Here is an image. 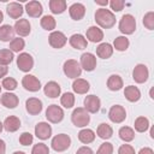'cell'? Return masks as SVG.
Listing matches in <instances>:
<instances>
[{"mask_svg":"<svg viewBox=\"0 0 154 154\" xmlns=\"http://www.w3.org/2000/svg\"><path fill=\"white\" fill-rule=\"evenodd\" d=\"M149 77V71H148V67L144 65V64H137L132 71V78L136 83H144L147 82Z\"/></svg>","mask_w":154,"mask_h":154,"instance_id":"cell-9","label":"cell"},{"mask_svg":"<svg viewBox=\"0 0 154 154\" xmlns=\"http://www.w3.org/2000/svg\"><path fill=\"white\" fill-rule=\"evenodd\" d=\"M6 152V144H5V141L0 138V154H5Z\"/></svg>","mask_w":154,"mask_h":154,"instance_id":"cell-50","label":"cell"},{"mask_svg":"<svg viewBox=\"0 0 154 154\" xmlns=\"http://www.w3.org/2000/svg\"><path fill=\"white\" fill-rule=\"evenodd\" d=\"M35 135L40 140H48L52 136V128L46 122H40L35 126Z\"/></svg>","mask_w":154,"mask_h":154,"instance_id":"cell-15","label":"cell"},{"mask_svg":"<svg viewBox=\"0 0 154 154\" xmlns=\"http://www.w3.org/2000/svg\"><path fill=\"white\" fill-rule=\"evenodd\" d=\"M96 154H113V144L109 142H103L99 147Z\"/></svg>","mask_w":154,"mask_h":154,"instance_id":"cell-43","label":"cell"},{"mask_svg":"<svg viewBox=\"0 0 154 154\" xmlns=\"http://www.w3.org/2000/svg\"><path fill=\"white\" fill-rule=\"evenodd\" d=\"M22 85L24 87L25 90L34 91V93L41 89V82L32 75H25L22 78Z\"/></svg>","mask_w":154,"mask_h":154,"instance_id":"cell-11","label":"cell"},{"mask_svg":"<svg viewBox=\"0 0 154 154\" xmlns=\"http://www.w3.org/2000/svg\"><path fill=\"white\" fill-rule=\"evenodd\" d=\"M46 118L51 123H60L64 119V111L58 105H51L46 109Z\"/></svg>","mask_w":154,"mask_h":154,"instance_id":"cell-6","label":"cell"},{"mask_svg":"<svg viewBox=\"0 0 154 154\" xmlns=\"http://www.w3.org/2000/svg\"><path fill=\"white\" fill-rule=\"evenodd\" d=\"M13 29H14V32H17L19 36H23V37H24V36H28V35L30 34V31H31V25H30V23H29L28 19L22 18V19H18V20L14 23Z\"/></svg>","mask_w":154,"mask_h":154,"instance_id":"cell-18","label":"cell"},{"mask_svg":"<svg viewBox=\"0 0 154 154\" xmlns=\"http://www.w3.org/2000/svg\"><path fill=\"white\" fill-rule=\"evenodd\" d=\"M48 42L53 48L59 49L66 45L67 38L64 35V32H61V31H52L51 35L48 36Z\"/></svg>","mask_w":154,"mask_h":154,"instance_id":"cell-10","label":"cell"},{"mask_svg":"<svg viewBox=\"0 0 154 154\" xmlns=\"http://www.w3.org/2000/svg\"><path fill=\"white\" fill-rule=\"evenodd\" d=\"M108 118L112 123H116V124H119V123H123L126 118V111L123 106L120 105H114L109 108L108 111Z\"/></svg>","mask_w":154,"mask_h":154,"instance_id":"cell-7","label":"cell"},{"mask_svg":"<svg viewBox=\"0 0 154 154\" xmlns=\"http://www.w3.org/2000/svg\"><path fill=\"white\" fill-rule=\"evenodd\" d=\"M134 126H135V130L137 132H146L149 128V120H148V118H146L143 116L137 117L136 120H135Z\"/></svg>","mask_w":154,"mask_h":154,"instance_id":"cell-34","label":"cell"},{"mask_svg":"<svg viewBox=\"0 0 154 154\" xmlns=\"http://www.w3.org/2000/svg\"><path fill=\"white\" fill-rule=\"evenodd\" d=\"M2 20H4V13H2L1 11H0V23H1Z\"/></svg>","mask_w":154,"mask_h":154,"instance_id":"cell-52","label":"cell"},{"mask_svg":"<svg viewBox=\"0 0 154 154\" xmlns=\"http://www.w3.org/2000/svg\"><path fill=\"white\" fill-rule=\"evenodd\" d=\"M69 13L73 20H81L85 14V6L81 2H75L69 7Z\"/></svg>","mask_w":154,"mask_h":154,"instance_id":"cell-19","label":"cell"},{"mask_svg":"<svg viewBox=\"0 0 154 154\" xmlns=\"http://www.w3.org/2000/svg\"><path fill=\"white\" fill-rule=\"evenodd\" d=\"M32 141H34V136L30 132H23L19 136V143L22 146H29L32 143Z\"/></svg>","mask_w":154,"mask_h":154,"instance_id":"cell-44","label":"cell"},{"mask_svg":"<svg viewBox=\"0 0 154 154\" xmlns=\"http://www.w3.org/2000/svg\"><path fill=\"white\" fill-rule=\"evenodd\" d=\"M67 7V4L65 0H51L49 1V10L54 14L63 13Z\"/></svg>","mask_w":154,"mask_h":154,"instance_id":"cell-31","label":"cell"},{"mask_svg":"<svg viewBox=\"0 0 154 154\" xmlns=\"http://www.w3.org/2000/svg\"><path fill=\"white\" fill-rule=\"evenodd\" d=\"M103 38V31L99 28V26H89L87 29V40H89L90 42H101Z\"/></svg>","mask_w":154,"mask_h":154,"instance_id":"cell-21","label":"cell"},{"mask_svg":"<svg viewBox=\"0 0 154 154\" xmlns=\"http://www.w3.org/2000/svg\"><path fill=\"white\" fill-rule=\"evenodd\" d=\"M13 154H25L24 152H22V150H17V152H14Z\"/></svg>","mask_w":154,"mask_h":154,"instance_id":"cell-53","label":"cell"},{"mask_svg":"<svg viewBox=\"0 0 154 154\" xmlns=\"http://www.w3.org/2000/svg\"><path fill=\"white\" fill-rule=\"evenodd\" d=\"M43 93H45L46 96H48L51 99H55V97H58L60 95L61 88L57 82L51 81V82L46 83V85L43 87Z\"/></svg>","mask_w":154,"mask_h":154,"instance_id":"cell-20","label":"cell"},{"mask_svg":"<svg viewBox=\"0 0 154 154\" xmlns=\"http://www.w3.org/2000/svg\"><path fill=\"white\" fill-rule=\"evenodd\" d=\"M129 45H130L129 38H126L125 36H118V37H116L114 41H113V47H114L117 51H119V52L126 51V49L129 48Z\"/></svg>","mask_w":154,"mask_h":154,"instance_id":"cell-35","label":"cell"},{"mask_svg":"<svg viewBox=\"0 0 154 154\" xmlns=\"http://www.w3.org/2000/svg\"><path fill=\"white\" fill-rule=\"evenodd\" d=\"M51 146L55 152H64L71 146V138L66 134H58L52 138Z\"/></svg>","mask_w":154,"mask_h":154,"instance_id":"cell-4","label":"cell"},{"mask_svg":"<svg viewBox=\"0 0 154 154\" xmlns=\"http://www.w3.org/2000/svg\"><path fill=\"white\" fill-rule=\"evenodd\" d=\"M7 72H8V67H7L6 65L0 64V78L5 77V76L7 75Z\"/></svg>","mask_w":154,"mask_h":154,"instance_id":"cell-48","label":"cell"},{"mask_svg":"<svg viewBox=\"0 0 154 154\" xmlns=\"http://www.w3.org/2000/svg\"><path fill=\"white\" fill-rule=\"evenodd\" d=\"M107 88L112 91H118L123 88V79L119 75H111L107 79Z\"/></svg>","mask_w":154,"mask_h":154,"instance_id":"cell-29","label":"cell"},{"mask_svg":"<svg viewBox=\"0 0 154 154\" xmlns=\"http://www.w3.org/2000/svg\"><path fill=\"white\" fill-rule=\"evenodd\" d=\"M6 11H7V14L11 18L17 19L23 14L24 8H23L22 4H19V2H10L7 5V7H6Z\"/></svg>","mask_w":154,"mask_h":154,"instance_id":"cell-24","label":"cell"},{"mask_svg":"<svg viewBox=\"0 0 154 154\" xmlns=\"http://www.w3.org/2000/svg\"><path fill=\"white\" fill-rule=\"evenodd\" d=\"M63 70H64V73L69 77V78H78L82 73V67L79 65V63L75 59H69L64 63V66H63Z\"/></svg>","mask_w":154,"mask_h":154,"instance_id":"cell-5","label":"cell"},{"mask_svg":"<svg viewBox=\"0 0 154 154\" xmlns=\"http://www.w3.org/2000/svg\"><path fill=\"white\" fill-rule=\"evenodd\" d=\"M25 11H26V13L29 14V17L38 18V17L42 14L43 8H42L41 2H38V1H36V0H32V1L26 2V5H25Z\"/></svg>","mask_w":154,"mask_h":154,"instance_id":"cell-17","label":"cell"},{"mask_svg":"<svg viewBox=\"0 0 154 154\" xmlns=\"http://www.w3.org/2000/svg\"><path fill=\"white\" fill-rule=\"evenodd\" d=\"M31 154H49V148L45 143H37L32 147Z\"/></svg>","mask_w":154,"mask_h":154,"instance_id":"cell-42","label":"cell"},{"mask_svg":"<svg viewBox=\"0 0 154 154\" xmlns=\"http://www.w3.org/2000/svg\"><path fill=\"white\" fill-rule=\"evenodd\" d=\"M138 154H154V152H153L152 148H149V147H144V148H142V149L138 152Z\"/></svg>","mask_w":154,"mask_h":154,"instance_id":"cell-49","label":"cell"},{"mask_svg":"<svg viewBox=\"0 0 154 154\" xmlns=\"http://www.w3.org/2000/svg\"><path fill=\"white\" fill-rule=\"evenodd\" d=\"M124 96L130 102H136L141 99V91L135 85H128L124 90Z\"/></svg>","mask_w":154,"mask_h":154,"instance_id":"cell-27","label":"cell"},{"mask_svg":"<svg viewBox=\"0 0 154 154\" xmlns=\"http://www.w3.org/2000/svg\"><path fill=\"white\" fill-rule=\"evenodd\" d=\"M13 58V52H11L10 49H0V64L7 66L12 63Z\"/></svg>","mask_w":154,"mask_h":154,"instance_id":"cell-39","label":"cell"},{"mask_svg":"<svg viewBox=\"0 0 154 154\" xmlns=\"http://www.w3.org/2000/svg\"><path fill=\"white\" fill-rule=\"evenodd\" d=\"M143 25L148 29V30H153L154 29V12L149 11L144 14L143 17Z\"/></svg>","mask_w":154,"mask_h":154,"instance_id":"cell-40","label":"cell"},{"mask_svg":"<svg viewBox=\"0 0 154 154\" xmlns=\"http://www.w3.org/2000/svg\"><path fill=\"white\" fill-rule=\"evenodd\" d=\"M96 54L101 59H108L113 54V47H112V45L111 43H107V42L100 43L97 46V48H96Z\"/></svg>","mask_w":154,"mask_h":154,"instance_id":"cell-25","label":"cell"},{"mask_svg":"<svg viewBox=\"0 0 154 154\" xmlns=\"http://www.w3.org/2000/svg\"><path fill=\"white\" fill-rule=\"evenodd\" d=\"M69 42H70L71 47H73L75 49H84V48H87V45H88L87 38L82 34H73L69 38Z\"/></svg>","mask_w":154,"mask_h":154,"instance_id":"cell-23","label":"cell"},{"mask_svg":"<svg viewBox=\"0 0 154 154\" xmlns=\"http://www.w3.org/2000/svg\"><path fill=\"white\" fill-rule=\"evenodd\" d=\"M0 93H1V85H0Z\"/></svg>","mask_w":154,"mask_h":154,"instance_id":"cell-55","label":"cell"},{"mask_svg":"<svg viewBox=\"0 0 154 154\" xmlns=\"http://www.w3.org/2000/svg\"><path fill=\"white\" fill-rule=\"evenodd\" d=\"M1 87H4L6 90L11 91V90H14L17 88V81L12 77H6L2 79V83H1Z\"/></svg>","mask_w":154,"mask_h":154,"instance_id":"cell-41","label":"cell"},{"mask_svg":"<svg viewBox=\"0 0 154 154\" xmlns=\"http://www.w3.org/2000/svg\"><path fill=\"white\" fill-rule=\"evenodd\" d=\"M2 129H4V125H2V123L0 122V134H1V131H2Z\"/></svg>","mask_w":154,"mask_h":154,"instance_id":"cell-54","label":"cell"},{"mask_svg":"<svg viewBox=\"0 0 154 154\" xmlns=\"http://www.w3.org/2000/svg\"><path fill=\"white\" fill-rule=\"evenodd\" d=\"M41 26L45 29V30H48V31H52L53 29H55V25H57V22L54 19L53 16H43L41 18V22H40Z\"/></svg>","mask_w":154,"mask_h":154,"instance_id":"cell-36","label":"cell"},{"mask_svg":"<svg viewBox=\"0 0 154 154\" xmlns=\"http://www.w3.org/2000/svg\"><path fill=\"white\" fill-rule=\"evenodd\" d=\"M71 122L77 128H84L89 124L90 116L83 107H77L73 109V112L71 114Z\"/></svg>","mask_w":154,"mask_h":154,"instance_id":"cell-2","label":"cell"},{"mask_svg":"<svg viewBox=\"0 0 154 154\" xmlns=\"http://www.w3.org/2000/svg\"><path fill=\"white\" fill-rule=\"evenodd\" d=\"M14 38V29L10 24H4L0 26V41L11 42Z\"/></svg>","mask_w":154,"mask_h":154,"instance_id":"cell-28","label":"cell"},{"mask_svg":"<svg viewBox=\"0 0 154 154\" xmlns=\"http://www.w3.org/2000/svg\"><path fill=\"white\" fill-rule=\"evenodd\" d=\"M95 22L99 26L103 29H109L116 24V16L112 11L101 7L95 12Z\"/></svg>","mask_w":154,"mask_h":154,"instance_id":"cell-1","label":"cell"},{"mask_svg":"<svg viewBox=\"0 0 154 154\" xmlns=\"http://www.w3.org/2000/svg\"><path fill=\"white\" fill-rule=\"evenodd\" d=\"M25 47V42L23 38L20 37H14L11 42H10V51L11 52H17L19 53L20 51H23Z\"/></svg>","mask_w":154,"mask_h":154,"instance_id":"cell-38","label":"cell"},{"mask_svg":"<svg viewBox=\"0 0 154 154\" xmlns=\"http://www.w3.org/2000/svg\"><path fill=\"white\" fill-rule=\"evenodd\" d=\"M76 154H94V152H93L91 148H89L87 146H83V147H81V148L77 149Z\"/></svg>","mask_w":154,"mask_h":154,"instance_id":"cell-47","label":"cell"},{"mask_svg":"<svg viewBox=\"0 0 154 154\" xmlns=\"http://www.w3.org/2000/svg\"><path fill=\"white\" fill-rule=\"evenodd\" d=\"M17 66L23 72H29L34 67V59L29 53H20L17 58Z\"/></svg>","mask_w":154,"mask_h":154,"instance_id":"cell-8","label":"cell"},{"mask_svg":"<svg viewBox=\"0 0 154 154\" xmlns=\"http://www.w3.org/2000/svg\"><path fill=\"white\" fill-rule=\"evenodd\" d=\"M60 103L65 108H72L75 105V95L72 93H64L63 96L60 97Z\"/></svg>","mask_w":154,"mask_h":154,"instance_id":"cell-37","label":"cell"},{"mask_svg":"<svg viewBox=\"0 0 154 154\" xmlns=\"http://www.w3.org/2000/svg\"><path fill=\"white\" fill-rule=\"evenodd\" d=\"M101 107V101L96 95H88L84 99V109L88 113H97Z\"/></svg>","mask_w":154,"mask_h":154,"instance_id":"cell-12","label":"cell"},{"mask_svg":"<svg viewBox=\"0 0 154 154\" xmlns=\"http://www.w3.org/2000/svg\"><path fill=\"white\" fill-rule=\"evenodd\" d=\"M81 67L85 71H93L96 67V57L93 53H83L81 55Z\"/></svg>","mask_w":154,"mask_h":154,"instance_id":"cell-13","label":"cell"},{"mask_svg":"<svg viewBox=\"0 0 154 154\" xmlns=\"http://www.w3.org/2000/svg\"><path fill=\"white\" fill-rule=\"evenodd\" d=\"M109 6L114 12H120L125 6V1L124 0H111Z\"/></svg>","mask_w":154,"mask_h":154,"instance_id":"cell-45","label":"cell"},{"mask_svg":"<svg viewBox=\"0 0 154 154\" xmlns=\"http://www.w3.org/2000/svg\"><path fill=\"white\" fill-rule=\"evenodd\" d=\"M25 108H26V112L31 116H36V114H40L43 106H42V101L37 97H29L26 101H25Z\"/></svg>","mask_w":154,"mask_h":154,"instance_id":"cell-14","label":"cell"},{"mask_svg":"<svg viewBox=\"0 0 154 154\" xmlns=\"http://www.w3.org/2000/svg\"><path fill=\"white\" fill-rule=\"evenodd\" d=\"M0 102L6 108H16L18 106V103H19V99H18V96L16 94L7 91V93H4L1 95Z\"/></svg>","mask_w":154,"mask_h":154,"instance_id":"cell-16","label":"cell"},{"mask_svg":"<svg viewBox=\"0 0 154 154\" xmlns=\"http://www.w3.org/2000/svg\"><path fill=\"white\" fill-rule=\"evenodd\" d=\"M78 140L84 144L91 143L95 140V132L91 129H82L78 132Z\"/></svg>","mask_w":154,"mask_h":154,"instance_id":"cell-32","label":"cell"},{"mask_svg":"<svg viewBox=\"0 0 154 154\" xmlns=\"http://www.w3.org/2000/svg\"><path fill=\"white\" fill-rule=\"evenodd\" d=\"M118 134H119L120 140H123L124 142H131L135 138V131L130 126H122Z\"/></svg>","mask_w":154,"mask_h":154,"instance_id":"cell-33","label":"cell"},{"mask_svg":"<svg viewBox=\"0 0 154 154\" xmlns=\"http://www.w3.org/2000/svg\"><path fill=\"white\" fill-rule=\"evenodd\" d=\"M2 125L7 132H14L20 128V120L16 116H10L4 120Z\"/></svg>","mask_w":154,"mask_h":154,"instance_id":"cell-22","label":"cell"},{"mask_svg":"<svg viewBox=\"0 0 154 154\" xmlns=\"http://www.w3.org/2000/svg\"><path fill=\"white\" fill-rule=\"evenodd\" d=\"M72 89L77 94H87L90 89L89 82L83 79V78H76L72 83Z\"/></svg>","mask_w":154,"mask_h":154,"instance_id":"cell-26","label":"cell"},{"mask_svg":"<svg viewBox=\"0 0 154 154\" xmlns=\"http://www.w3.org/2000/svg\"><path fill=\"white\" fill-rule=\"evenodd\" d=\"M95 4L101 5V6H107L108 1H107V0H95Z\"/></svg>","mask_w":154,"mask_h":154,"instance_id":"cell-51","label":"cell"},{"mask_svg":"<svg viewBox=\"0 0 154 154\" xmlns=\"http://www.w3.org/2000/svg\"><path fill=\"white\" fill-rule=\"evenodd\" d=\"M119 30L124 35H131L136 30V19L132 14H124L119 20Z\"/></svg>","mask_w":154,"mask_h":154,"instance_id":"cell-3","label":"cell"},{"mask_svg":"<svg viewBox=\"0 0 154 154\" xmlns=\"http://www.w3.org/2000/svg\"><path fill=\"white\" fill-rule=\"evenodd\" d=\"M96 134H97V136H99L100 138H102V140H108V138H111L112 135H113V129H112V126L108 125L107 123H101V124L97 126V129H96Z\"/></svg>","mask_w":154,"mask_h":154,"instance_id":"cell-30","label":"cell"},{"mask_svg":"<svg viewBox=\"0 0 154 154\" xmlns=\"http://www.w3.org/2000/svg\"><path fill=\"white\" fill-rule=\"evenodd\" d=\"M118 154H135V149L130 144H122L118 149Z\"/></svg>","mask_w":154,"mask_h":154,"instance_id":"cell-46","label":"cell"}]
</instances>
